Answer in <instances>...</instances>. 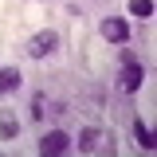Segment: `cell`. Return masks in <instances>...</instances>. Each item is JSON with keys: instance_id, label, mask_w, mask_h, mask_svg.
Here are the masks:
<instances>
[{"instance_id": "5", "label": "cell", "mask_w": 157, "mask_h": 157, "mask_svg": "<svg viewBox=\"0 0 157 157\" xmlns=\"http://www.w3.org/2000/svg\"><path fill=\"white\" fill-rule=\"evenodd\" d=\"M16 134H20V118L12 110H0V137L4 141H16Z\"/></svg>"}, {"instance_id": "8", "label": "cell", "mask_w": 157, "mask_h": 157, "mask_svg": "<svg viewBox=\"0 0 157 157\" xmlns=\"http://www.w3.org/2000/svg\"><path fill=\"white\" fill-rule=\"evenodd\" d=\"M134 137H137V145H141V149H153V130H149L141 118L134 122Z\"/></svg>"}, {"instance_id": "6", "label": "cell", "mask_w": 157, "mask_h": 157, "mask_svg": "<svg viewBox=\"0 0 157 157\" xmlns=\"http://www.w3.org/2000/svg\"><path fill=\"white\" fill-rule=\"evenodd\" d=\"M98 141H102V130H94V126H86L82 134H78V153H94Z\"/></svg>"}, {"instance_id": "3", "label": "cell", "mask_w": 157, "mask_h": 157, "mask_svg": "<svg viewBox=\"0 0 157 157\" xmlns=\"http://www.w3.org/2000/svg\"><path fill=\"white\" fill-rule=\"evenodd\" d=\"M67 149H71V137L63 134V130H51V134L39 137V153L43 157H59V153H67Z\"/></svg>"}, {"instance_id": "4", "label": "cell", "mask_w": 157, "mask_h": 157, "mask_svg": "<svg viewBox=\"0 0 157 157\" xmlns=\"http://www.w3.org/2000/svg\"><path fill=\"white\" fill-rule=\"evenodd\" d=\"M98 32H102V39H110V43H130V24L118 20V16H106Z\"/></svg>"}, {"instance_id": "10", "label": "cell", "mask_w": 157, "mask_h": 157, "mask_svg": "<svg viewBox=\"0 0 157 157\" xmlns=\"http://www.w3.org/2000/svg\"><path fill=\"white\" fill-rule=\"evenodd\" d=\"M32 118H43V94H36V102H32Z\"/></svg>"}, {"instance_id": "7", "label": "cell", "mask_w": 157, "mask_h": 157, "mask_svg": "<svg viewBox=\"0 0 157 157\" xmlns=\"http://www.w3.org/2000/svg\"><path fill=\"white\" fill-rule=\"evenodd\" d=\"M20 78L24 75H20L16 67H0V94H12V90L20 86Z\"/></svg>"}, {"instance_id": "9", "label": "cell", "mask_w": 157, "mask_h": 157, "mask_svg": "<svg viewBox=\"0 0 157 157\" xmlns=\"http://www.w3.org/2000/svg\"><path fill=\"white\" fill-rule=\"evenodd\" d=\"M130 16H153V0H130Z\"/></svg>"}, {"instance_id": "1", "label": "cell", "mask_w": 157, "mask_h": 157, "mask_svg": "<svg viewBox=\"0 0 157 157\" xmlns=\"http://www.w3.org/2000/svg\"><path fill=\"white\" fill-rule=\"evenodd\" d=\"M55 47H59V32H36V36L28 39V55L32 59H47V55H55Z\"/></svg>"}, {"instance_id": "2", "label": "cell", "mask_w": 157, "mask_h": 157, "mask_svg": "<svg viewBox=\"0 0 157 157\" xmlns=\"http://www.w3.org/2000/svg\"><path fill=\"white\" fill-rule=\"evenodd\" d=\"M141 82H145V67H141L137 59H130V63H122V75H118V86H122L126 94H134V90H141Z\"/></svg>"}]
</instances>
